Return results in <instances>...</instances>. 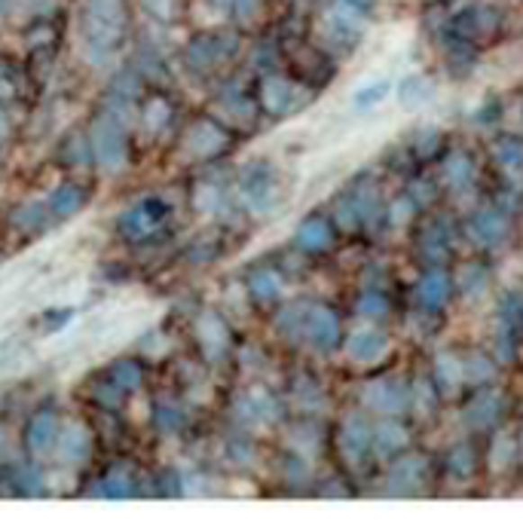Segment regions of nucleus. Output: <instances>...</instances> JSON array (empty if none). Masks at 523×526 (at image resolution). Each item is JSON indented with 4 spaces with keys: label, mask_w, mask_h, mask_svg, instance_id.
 Here are the masks:
<instances>
[{
    "label": "nucleus",
    "mask_w": 523,
    "mask_h": 526,
    "mask_svg": "<svg viewBox=\"0 0 523 526\" xmlns=\"http://www.w3.org/2000/svg\"><path fill=\"white\" fill-rule=\"evenodd\" d=\"M71 319H74V309H50V313L41 315V328L43 334H59V331L68 328Z\"/></svg>",
    "instance_id": "57"
},
{
    "label": "nucleus",
    "mask_w": 523,
    "mask_h": 526,
    "mask_svg": "<svg viewBox=\"0 0 523 526\" xmlns=\"http://www.w3.org/2000/svg\"><path fill=\"white\" fill-rule=\"evenodd\" d=\"M453 285H456V291L463 294L465 300H478L490 288V269L478 260L459 263L456 276H453Z\"/></svg>",
    "instance_id": "35"
},
{
    "label": "nucleus",
    "mask_w": 523,
    "mask_h": 526,
    "mask_svg": "<svg viewBox=\"0 0 523 526\" xmlns=\"http://www.w3.org/2000/svg\"><path fill=\"white\" fill-rule=\"evenodd\" d=\"M159 486L153 493L157 496H175V499H181L184 496V484H181V475L175 468H166V471H159V477H153Z\"/></svg>",
    "instance_id": "56"
},
{
    "label": "nucleus",
    "mask_w": 523,
    "mask_h": 526,
    "mask_svg": "<svg viewBox=\"0 0 523 526\" xmlns=\"http://www.w3.org/2000/svg\"><path fill=\"white\" fill-rule=\"evenodd\" d=\"M514 337H518V334H514V331L505 322L496 328V358L499 361H511L514 358Z\"/></svg>",
    "instance_id": "58"
},
{
    "label": "nucleus",
    "mask_w": 523,
    "mask_h": 526,
    "mask_svg": "<svg viewBox=\"0 0 523 526\" xmlns=\"http://www.w3.org/2000/svg\"><path fill=\"white\" fill-rule=\"evenodd\" d=\"M98 374H102L117 392L126 394V398H132V394L148 383V365H144L138 355H122V358L111 361L104 370H98Z\"/></svg>",
    "instance_id": "29"
},
{
    "label": "nucleus",
    "mask_w": 523,
    "mask_h": 526,
    "mask_svg": "<svg viewBox=\"0 0 523 526\" xmlns=\"http://www.w3.org/2000/svg\"><path fill=\"white\" fill-rule=\"evenodd\" d=\"M432 383L444 392L456 389L463 383V358H456L453 352H437L432 361Z\"/></svg>",
    "instance_id": "39"
},
{
    "label": "nucleus",
    "mask_w": 523,
    "mask_h": 526,
    "mask_svg": "<svg viewBox=\"0 0 523 526\" xmlns=\"http://www.w3.org/2000/svg\"><path fill=\"white\" fill-rule=\"evenodd\" d=\"M428 459L419 453H401L386 471V493L389 496L407 499V496H419L428 484Z\"/></svg>",
    "instance_id": "16"
},
{
    "label": "nucleus",
    "mask_w": 523,
    "mask_h": 526,
    "mask_svg": "<svg viewBox=\"0 0 523 526\" xmlns=\"http://www.w3.org/2000/svg\"><path fill=\"white\" fill-rule=\"evenodd\" d=\"M437 150H441V132H437V126H422L413 138V157L432 159Z\"/></svg>",
    "instance_id": "53"
},
{
    "label": "nucleus",
    "mask_w": 523,
    "mask_h": 526,
    "mask_svg": "<svg viewBox=\"0 0 523 526\" xmlns=\"http://www.w3.org/2000/svg\"><path fill=\"white\" fill-rule=\"evenodd\" d=\"M212 6H218V10H224V6H230V0H209Z\"/></svg>",
    "instance_id": "63"
},
{
    "label": "nucleus",
    "mask_w": 523,
    "mask_h": 526,
    "mask_svg": "<svg viewBox=\"0 0 523 526\" xmlns=\"http://www.w3.org/2000/svg\"><path fill=\"white\" fill-rule=\"evenodd\" d=\"M410 444V431L404 429V422H398V416H383L374 425V453L376 456H395L404 453Z\"/></svg>",
    "instance_id": "32"
},
{
    "label": "nucleus",
    "mask_w": 523,
    "mask_h": 526,
    "mask_svg": "<svg viewBox=\"0 0 523 526\" xmlns=\"http://www.w3.org/2000/svg\"><path fill=\"white\" fill-rule=\"evenodd\" d=\"M214 107H218V111H214V117H218L230 129H248L251 122H255L257 111H260L257 95L245 92V86H239L236 80L224 83V86L218 89Z\"/></svg>",
    "instance_id": "17"
},
{
    "label": "nucleus",
    "mask_w": 523,
    "mask_h": 526,
    "mask_svg": "<svg viewBox=\"0 0 523 526\" xmlns=\"http://www.w3.org/2000/svg\"><path fill=\"white\" fill-rule=\"evenodd\" d=\"M13 4H15V0H0V15L10 13V10H13Z\"/></svg>",
    "instance_id": "62"
},
{
    "label": "nucleus",
    "mask_w": 523,
    "mask_h": 526,
    "mask_svg": "<svg viewBox=\"0 0 523 526\" xmlns=\"http://www.w3.org/2000/svg\"><path fill=\"white\" fill-rule=\"evenodd\" d=\"M337 227L325 214H306L294 230V249L303 254H321L334 245Z\"/></svg>",
    "instance_id": "27"
},
{
    "label": "nucleus",
    "mask_w": 523,
    "mask_h": 526,
    "mask_svg": "<svg viewBox=\"0 0 523 526\" xmlns=\"http://www.w3.org/2000/svg\"><path fill=\"white\" fill-rule=\"evenodd\" d=\"M441 181L444 187L453 193H463L474 184V159L465 150L447 153V159L441 162Z\"/></svg>",
    "instance_id": "34"
},
{
    "label": "nucleus",
    "mask_w": 523,
    "mask_h": 526,
    "mask_svg": "<svg viewBox=\"0 0 523 526\" xmlns=\"http://www.w3.org/2000/svg\"><path fill=\"white\" fill-rule=\"evenodd\" d=\"M245 291H248V300L255 306L269 309L282 300L284 278L279 269H273V267H251L248 276H245Z\"/></svg>",
    "instance_id": "28"
},
{
    "label": "nucleus",
    "mask_w": 523,
    "mask_h": 526,
    "mask_svg": "<svg viewBox=\"0 0 523 526\" xmlns=\"http://www.w3.org/2000/svg\"><path fill=\"white\" fill-rule=\"evenodd\" d=\"M190 203L203 214H221L230 208V193L218 181H196L194 190H190Z\"/></svg>",
    "instance_id": "36"
},
{
    "label": "nucleus",
    "mask_w": 523,
    "mask_h": 526,
    "mask_svg": "<svg viewBox=\"0 0 523 526\" xmlns=\"http://www.w3.org/2000/svg\"><path fill=\"white\" fill-rule=\"evenodd\" d=\"M465 236L478 249H496L511 236V221L502 208H478L465 218Z\"/></svg>",
    "instance_id": "20"
},
{
    "label": "nucleus",
    "mask_w": 523,
    "mask_h": 526,
    "mask_svg": "<svg viewBox=\"0 0 523 526\" xmlns=\"http://www.w3.org/2000/svg\"><path fill=\"white\" fill-rule=\"evenodd\" d=\"M315 493H319V496H349L352 490H349V486H346V484H340V477H334V481L321 484Z\"/></svg>",
    "instance_id": "59"
},
{
    "label": "nucleus",
    "mask_w": 523,
    "mask_h": 526,
    "mask_svg": "<svg viewBox=\"0 0 523 526\" xmlns=\"http://www.w3.org/2000/svg\"><path fill=\"white\" fill-rule=\"evenodd\" d=\"M269 0H230V13H233L236 25L239 28H257L266 19Z\"/></svg>",
    "instance_id": "48"
},
{
    "label": "nucleus",
    "mask_w": 523,
    "mask_h": 526,
    "mask_svg": "<svg viewBox=\"0 0 523 526\" xmlns=\"http://www.w3.org/2000/svg\"><path fill=\"white\" fill-rule=\"evenodd\" d=\"M450 249H453V239L444 221H432L417 239V254L426 267H441L450 258Z\"/></svg>",
    "instance_id": "30"
},
{
    "label": "nucleus",
    "mask_w": 523,
    "mask_h": 526,
    "mask_svg": "<svg viewBox=\"0 0 523 526\" xmlns=\"http://www.w3.org/2000/svg\"><path fill=\"white\" fill-rule=\"evenodd\" d=\"M447 477L450 481H459V484H468L474 475H478V450H474V444H453L447 450Z\"/></svg>",
    "instance_id": "37"
},
{
    "label": "nucleus",
    "mask_w": 523,
    "mask_h": 526,
    "mask_svg": "<svg viewBox=\"0 0 523 526\" xmlns=\"http://www.w3.org/2000/svg\"><path fill=\"white\" fill-rule=\"evenodd\" d=\"M294 404L306 410V413H319L325 407V392H321V385L312 376H300L294 383Z\"/></svg>",
    "instance_id": "49"
},
{
    "label": "nucleus",
    "mask_w": 523,
    "mask_h": 526,
    "mask_svg": "<svg viewBox=\"0 0 523 526\" xmlns=\"http://www.w3.org/2000/svg\"><path fill=\"white\" fill-rule=\"evenodd\" d=\"M13 135V122H10V113H6V104H0V147L10 141Z\"/></svg>",
    "instance_id": "60"
},
{
    "label": "nucleus",
    "mask_w": 523,
    "mask_h": 526,
    "mask_svg": "<svg viewBox=\"0 0 523 526\" xmlns=\"http://www.w3.org/2000/svg\"><path fill=\"white\" fill-rule=\"evenodd\" d=\"M493 159L502 168H520L523 166V141L518 138H499L493 144Z\"/></svg>",
    "instance_id": "51"
},
{
    "label": "nucleus",
    "mask_w": 523,
    "mask_h": 526,
    "mask_svg": "<svg viewBox=\"0 0 523 526\" xmlns=\"http://www.w3.org/2000/svg\"><path fill=\"white\" fill-rule=\"evenodd\" d=\"M367 19L371 15H361L349 6H343L340 0L328 6L325 13L319 15V25H315V34H319V46L330 56H349L358 46V41L365 37Z\"/></svg>",
    "instance_id": "6"
},
{
    "label": "nucleus",
    "mask_w": 523,
    "mask_h": 526,
    "mask_svg": "<svg viewBox=\"0 0 523 526\" xmlns=\"http://www.w3.org/2000/svg\"><path fill=\"white\" fill-rule=\"evenodd\" d=\"M92 450H95V438L92 431L86 429L83 422H74V425H61V435H59V444H56V459L61 466H83V462L92 459Z\"/></svg>",
    "instance_id": "25"
},
{
    "label": "nucleus",
    "mask_w": 523,
    "mask_h": 526,
    "mask_svg": "<svg viewBox=\"0 0 523 526\" xmlns=\"http://www.w3.org/2000/svg\"><path fill=\"white\" fill-rule=\"evenodd\" d=\"M236 144L233 129L224 126L214 113H199L190 126L181 132V157L187 162H214L227 157Z\"/></svg>",
    "instance_id": "5"
},
{
    "label": "nucleus",
    "mask_w": 523,
    "mask_h": 526,
    "mask_svg": "<svg viewBox=\"0 0 523 526\" xmlns=\"http://www.w3.org/2000/svg\"><path fill=\"white\" fill-rule=\"evenodd\" d=\"M389 92H392L389 77H376V80H367V83H361L356 92H352V107L361 111V113H367V111H374V107H380L383 102H386Z\"/></svg>",
    "instance_id": "41"
},
{
    "label": "nucleus",
    "mask_w": 523,
    "mask_h": 526,
    "mask_svg": "<svg viewBox=\"0 0 523 526\" xmlns=\"http://www.w3.org/2000/svg\"><path fill=\"white\" fill-rule=\"evenodd\" d=\"M194 340L196 349L209 365L214 361H224L230 349H233V334H230V324L224 322V315L214 313V309H203L194 322Z\"/></svg>",
    "instance_id": "15"
},
{
    "label": "nucleus",
    "mask_w": 523,
    "mask_h": 526,
    "mask_svg": "<svg viewBox=\"0 0 523 526\" xmlns=\"http://www.w3.org/2000/svg\"><path fill=\"white\" fill-rule=\"evenodd\" d=\"M514 462H518V438L509 431H499L493 447H490V468H493V475H499V471H509Z\"/></svg>",
    "instance_id": "45"
},
{
    "label": "nucleus",
    "mask_w": 523,
    "mask_h": 526,
    "mask_svg": "<svg viewBox=\"0 0 523 526\" xmlns=\"http://www.w3.org/2000/svg\"><path fill=\"white\" fill-rule=\"evenodd\" d=\"M505 407H509L505 392L487 383V385H481V389L472 394V401L463 407V425L468 431H474V435L493 431L499 429V422H502Z\"/></svg>",
    "instance_id": "14"
},
{
    "label": "nucleus",
    "mask_w": 523,
    "mask_h": 526,
    "mask_svg": "<svg viewBox=\"0 0 523 526\" xmlns=\"http://www.w3.org/2000/svg\"><path fill=\"white\" fill-rule=\"evenodd\" d=\"M435 98V80L426 74H407L401 83H398V104L401 111H422L428 102Z\"/></svg>",
    "instance_id": "33"
},
{
    "label": "nucleus",
    "mask_w": 523,
    "mask_h": 526,
    "mask_svg": "<svg viewBox=\"0 0 523 526\" xmlns=\"http://www.w3.org/2000/svg\"><path fill=\"white\" fill-rule=\"evenodd\" d=\"M321 444H325V435H321V429L315 422H300L294 425V429L288 431V447H291V453H297V456H315L321 450Z\"/></svg>",
    "instance_id": "42"
},
{
    "label": "nucleus",
    "mask_w": 523,
    "mask_h": 526,
    "mask_svg": "<svg viewBox=\"0 0 523 526\" xmlns=\"http://www.w3.org/2000/svg\"><path fill=\"white\" fill-rule=\"evenodd\" d=\"M141 6L148 10L150 19L163 22V25H172L181 15V0H141Z\"/></svg>",
    "instance_id": "54"
},
{
    "label": "nucleus",
    "mask_w": 523,
    "mask_h": 526,
    "mask_svg": "<svg viewBox=\"0 0 523 526\" xmlns=\"http://www.w3.org/2000/svg\"><path fill=\"white\" fill-rule=\"evenodd\" d=\"M361 404L380 416H401L410 410V383L401 376H376L361 385Z\"/></svg>",
    "instance_id": "12"
},
{
    "label": "nucleus",
    "mask_w": 523,
    "mask_h": 526,
    "mask_svg": "<svg viewBox=\"0 0 523 526\" xmlns=\"http://www.w3.org/2000/svg\"><path fill=\"white\" fill-rule=\"evenodd\" d=\"M334 447L349 468H361L367 462V456L374 453V425L367 422V416L361 410H349L340 420Z\"/></svg>",
    "instance_id": "11"
},
{
    "label": "nucleus",
    "mask_w": 523,
    "mask_h": 526,
    "mask_svg": "<svg viewBox=\"0 0 523 526\" xmlns=\"http://www.w3.org/2000/svg\"><path fill=\"white\" fill-rule=\"evenodd\" d=\"M275 331L291 343H306L315 352H334L343 343V322L328 304L297 300L275 313Z\"/></svg>",
    "instance_id": "1"
},
{
    "label": "nucleus",
    "mask_w": 523,
    "mask_h": 526,
    "mask_svg": "<svg viewBox=\"0 0 523 526\" xmlns=\"http://www.w3.org/2000/svg\"><path fill=\"white\" fill-rule=\"evenodd\" d=\"M306 86L294 77H284L279 71H266L257 80V104L260 111L269 113V117H288V113H297V107L303 102H310V92H303Z\"/></svg>",
    "instance_id": "9"
},
{
    "label": "nucleus",
    "mask_w": 523,
    "mask_h": 526,
    "mask_svg": "<svg viewBox=\"0 0 523 526\" xmlns=\"http://www.w3.org/2000/svg\"><path fill=\"white\" fill-rule=\"evenodd\" d=\"M417 203H413V196L410 193H404V196H398L395 203H392L389 208H386V218H389V223L392 227H404V223H410V218L417 214Z\"/></svg>",
    "instance_id": "55"
},
{
    "label": "nucleus",
    "mask_w": 523,
    "mask_h": 526,
    "mask_svg": "<svg viewBox=\"0 0 523 526\" xmlns=\"http://www.w3.org/2000/svg\"><path fill=\"white\" fill-rule=\"evenodd\" d=\"M236 416L245 429H255V425H275L282 420V404L273 392L264 385H251L236 398Z\"/></svg>",
    "instance_id": "19"
},
{
    "label": "nucleus",
    "mask_w": 523,
    "mask_h": 526,
    "mask_svg": "<svg viewBox=\"0 0 523 526\" xmlns=\"http://www.w3.org/2000/svg\"><path fill=\"white\" fill-rule=\"evenodd\" d=\"M236 187H239L242 205H248V212H255V214L275 212L279 203H282V193H284L279 168H275L269 159L248 162V166L239 172Z\"/></svg>",
    "instance_id": "7"
},
{
    "label": "nucleus",
    "mask_w": 523,
    "mask_h": 526,
    "mask_svg": "<svg viewBox=\"0 0 523 526\" xmlns=\"http://www.w3.org/2000/svg\"><path fill=\"white\" fill-rule=\"evenodd\" d=\"M10 481L15 484V496H43L46 493V484H43V477H41V471H37L34 466H19L13 471V477Z\"/></svg>",
    "instance_id": "50"
},
{
    "label": "nucleus",
    "mask_w": 523,
    "mask_h": 526,
    "mask_svg": "<svg viewBox=\"0 0 523 526\" xmlns=\"http://www.w3.org/2000/svg\"><path fill=\"white\" fill-rule=\"evenodd\" d=\"M343 6H349V10H356L361 15H371L374 13V6H376V0H340Z\"/></svg>",
    "instance_id": "61"
},
{
    "label": "nucleus",
    "mask_w": 523,
    "mask_h": 526,
    "mask_svg": "<svg viewBox=\"0 0 523 526\" xmlns=\"http://www.w3.org/2000/svg\"><path fill=\"white\" fill-rule=\"evenodd\" d=\"M31 92V77L19 61L0 56V104H19Z\"/></svg>",
    "instance_id": "31"
},
{
    "label": "nucleus",
    "mask_w": 523,
    "mask_h": 526,
    "mask_svg": "<svg viewBox=\"0 0 523 526\" xmlns=\"http://www.w3.org/2000/svg\"><path fill=\"white\" fill-rule=\"evenodd\" d=\"M291 65L297 71V80L303 86H312V89H321L325 83L334 77V56L321 50L319 43H306V41H297L294 50L288 52Z\"/></svg>",
    "instance_id": "18"
},
{
    "label": "nucleus",
    "mask_w": 523,
    "mask_h": 526,
    "mask_svg": "<svg viewBox=\"0 0 523 526\" xmlns=\"http://www.w3.org/2000/svg\"><path fill=\"white\" fill-rule=\"evenodd\" d=\"M450 31L468 46H490L502 34V13L490 4H468L450 19Z\"/></svg>",
    "instance_id": "10"
},
{
    "label": "nucleus",
    "mask_w": 523,
    "mask_h": 526,
    "mask_svg": "<svg viewBox=\"0 0 523 526\" xmlns=\"http://www.w3.org/2000/svg\"><path fill=\"white\" fill-rule=\"evenodd\" d=\"M89 147H92V162L104 172H120L129 162V129L120 120V113H113L111 107L92 117L89 122Z\"/></svg>",
    "instance_id": "4"
},
{
    "label": "nucleus",
    "mask_w": 523,
    "mask_h": 526,
    "mask_svg": "<svg viewBox=\"0 0 523 526\" xmlns=\"http://www.w3.org/2000/svg\"><path fill=\"white\" fill-rule=\"evenodd\" d=\"M450 291H453V278H450L447 269L428 267L426 273L419 276L413 297H417V306L422 309V313H441L450 300Z\"/></svg>",
    "instance_id": "26"
},
{
    "label": "nucleus",
    "mask_w": 523,
    "mask_h": 526,
    "mask_svg": "<svg viewBox=\"0 0 523 526\" xmlns=\"http://www.w3.org/2000/svg\"><path fill=\"white\" fill-rule=\"evenodd\" d=\"M172 117H175V107L166 95H150L141 107V126L150 138L163 135L172 126Z\"/></svg>",
    "instance_id": "38"
},
{
    "label": "nucleus",
    "mask_w": 523,
    "mask_h": 526,
    "mask_svg": "<svg viewBox=\"0 0 523 526\" xmlns=\"http://www.w3.org/2000/svg\"><path fill=\"white\" fill-rule=\"evenodd\" d=\"M343 346L356 365H376L392 352V337L380 328H358L343 340Z\"/></svg>",
    "instance_id": "22"
},
{
    "label": "nucleus",
    "mask_w": 523,
    "mask_h": 526,
    "mask_svg": "<svg viewBox=\"0 0 523 526\" xmlns=\"http://www.w3.org/2000/svg\"><path fill=\"white\" fill-rule=\"evenodd\" d=\"M92 499H135L141 496L138 486V471L129 462H117V466L104 468L102 477H95V484L89 486Z\"/></svg>",
    "instance_id": "21"
},
{
    "label": "nucleus",
    "mask_w": 523,
    "mask_h": 526,
    "mask_svg": "<svg viewBox=\"0 0 523 526\" xmlns=\"http://www.w3.org/2000/svg\"><path fill=\"white\" fill-rule=\"evenodd\" d=\"M242 50V37L236 31L227 28H212V31H196L187 43H184V65L196 74H214L239 56Z\"/></svg>",
    "instance_id": "3"
},
{
    "label": "nucleus",
    "mask_w": 523,
    "mask_h": 526,
    "mask_svg": "<svg viewBox=\"0 0 523 526\" xmlns=\"http://www.w3.org/2000/svg\"><path fill=\"white\" fill-rule=\"evenodd\" d=\"M172 214H175V205L168 203V199L144 196V199H138V203L129 205L117 218V233H120V239H126V242L144 245L166 227Z\"/></svg>",
    "instance_id": "8"
},
{
    "label": "nucleus",
    "mask_w": 523,
    "mask_h": 526,
    "mask_svg": "<svg viewBox=\"0 0 523 526\" xmlns=\"http://www.w3.org/2000/svg\"><path fill=\"white\" fill-rule=\"evenodd\" d=\"M52 223H59V221L52 218L46 203H22V205H15L10 212V218H6V230L22 236L25 242H31V239H41L43 233H50Z\"/></svg>",
    "instance_id": "23"
},
{
    "label": "nucleus",
    "mask_w": 523,
    "mask_h": 526,
    "mask_svg": "<svg viewBox=\"0 0 523 526\" xmlns=\"http://www.w3.org/2000/svg\"><path fill=\"white\" fill-rule=\"evenodd\" d=\"M410 410H413V413H419L422 420H426V416H432L437 410V385L432 380L419 376V380L410 383Z\"/></svg>",
    "instance_id": "47"
},
{
    "label": "nucleus",
    "mask_w": 523,
    "mask_h": 526,
    "mask_svg": "<svg viewBox=\"0 0 523 526\" xmlns=\"http://www.w3.org/2000/svg\"><path fill=\"white\" fill-rule=\"evenodd\" d=\"M59 162L71 168H83L92 162V147H89V135L86 132H71L65 135V141L59 144Z\"/></svg>",
    "instance_id": "40"
},
{
    "label": "nucleus",
    "mask_w": 523,
    "mask_h": 526,
    "mask_svg": "<svg viewBox=\"0 0 523 526\" xmlns=\"http://www.w3.org/2000/svg\"><path fill=\"white\" fill-rule=\"evenodd\" d=\"M496 376V361L483 352H468L463 358V383L487 385Z\"/></svg>",
    "instance_id": "44"
},
{
    "label": "nucleus",
    "mask_w": 523,
    "mask_h": 526,
    "mask_svg": "<svg viewBox=\"0 0 523 526\" xmlns=\"http://www.w3.org/2000/svg\"><path fill=\"white\" fill-rule=\"evenodd\" d=\"M153 425H157L159 431H181L184 425H187V410H184L181 401L175 398H159L157 404H153Z\"/></svg>",
    "instance_id": "43"
},
{
    "label": "nucleus",
    "mask_w": 523,
    "mask_h": 526,
    "mask_svg": "<svg viewBox=\"0 0 523 526\" xmlns=\"http://www.w3.org/2000/svg\"><path fill=\"white\" fill-rule=\"evenodd\" d=\"M61 416L52 404H41L34 413L25 420L22 429V447L31 453V459H46V456L56 453L59 435H61Z\"/></svg>",
    "instance_id": "13"
},
{
    "label": "nucleus",
    "mask_w": 523,
    "mask_h": 526,
    "mask_svg": "<svg viewBox=\"0 0 523 526\" xmlns=\"http://www.w3.org/2000/svg\"><path fill=\"white\" fill-rule=\"evenodd\" d=\"M356 313L361 315V319H367V322H383V319H389L392 304H389V297L380 288H367V291L358 294Z\"/></svg>",
    "instance_id": "46"
},
{
    "label": "nucleus",
    "mask_w": 523,
    "mask_h": 526,
    "mask_svg": "<svg viewBox=\"0 0 523 526\" xmlns=\"http://www.w3.org/2000/svg\"><path fill=\"white\" fill-rule=\"evenodd\" d=\"M499 315H502V322L509 324L514 334H523V291H509V294H505Z\"/></svg>",
    "instance_id": "52"
},
{
    "label": "nucleus",
    "mask_w": 523,
    "mask_h": 526,
    "mask_svg": "<svg viewBox=\"0 0 523 526\" xmlns=\"http://www.w3.org/2000/svg\"><path fill=\"white\" fill-rule=\"evenodd\" d=\"M129 34L126 0H86L80 10V37L95 59L113 56Z\"/></svg>",
    "instance_id": "2"
},
{
    "label": "nucleus",
    "mask_w": 523,
    "mask_h": 526,
    "mask_svg": "<svg viewBox=\"0 0 523 526\" xmlns=\"http://www.w3.org/2000/svg\"><path fill=\"white\" fill-rule=\"evenodd\" d=\"M89 199H92L89 184L86 181H74L71 177V181L56 184L43 203H46V208H50L56 221H68V218H74V214H80L83 208L89 205Z\"/></svg>",
    "instance_id": "24"
}]
</instances>
